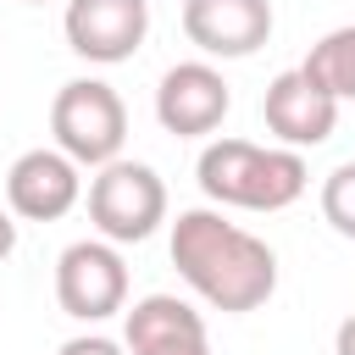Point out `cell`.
I'll return each mask as SVG.
<instances>
[{
	"label": "cell",
	"instance_id": "6da1fadb",
	"mask_svg": "<svg viewBox=\"0 0 355 355\" xmlns=\"http://www.w3.org/2000/svg\"><path fill=\"white\" fill-rule=\"evenodd\" d=\"M172 266L222 316L261 311L272 300V288H277V255H272V244L255 239L250 227L227 222L211 205L178 211V222H172Z\"/></svg>",
	"mask_w": 355,
	"mask_h": 355
},
{
	"label": "cell",
	"instance_id": "7a4b0ae2",
	"mask_svg": "<svg viewBox=\"0 0 355 355\" xmlns=\"http://www.w3.org/2000/svg\"><path fill=\"white\" fill-rule=\"evenodd\" d=\"M194 178L211 205H233V211H288L311 183L300 150L255 144V139H211L200 150Z\"/></svg>",
	"mask_w": 355,
	"mask_h": 355
},
{
	"label": "cell",
	"instance_id": "3957f363",
	"mask_svg": "<svg viewBox=\"0 0 355 355\" xmlns=\"http://www.w3.org/2000/svg\"><path fill=\"white\" fill-rule=\"evenodd\" d=\"M50 133L55 150L78 166H111L128 144V105L105 78H72L50 100Z\"/></svg>",
	"mask_w": 355,
	"mask_h": 355
},
{
	"label": "cell",
	"instance_id": "277c9868",
	"mask_svg": "<svg viewBox=\"0 0 355 355\" xmlns=\"http://www.w3.org/2000/svg\"><path fill=\"white\" fill-rule=\"evenodd\" d=\"M89 222L105 244H144L166 222V183L144 161H111L89 178Z\"/></svg>",
	"mask_w": 355,
	"mask_h": 355
},
{
	"label": "cell",
	"instance_id": "5b68a950",
	"mask_svg": "<svg viewBox=\"0 0 355 355\" xmlns=\"http://www.w3.org/2000/svg\"><path fill=\"white\" fill-rule=\"evenodd\" d=\"M55 305L72 322H105L128 311V261L105 239H78L55 261Z\"/></svg>",
	"mask_w": 355,
	"mask_h": 355
},
{
	"label": "cell",
	"instance_id": "8992f818",
	"mask_svg": "<svg viewBox=\"0 0 355 355\" xmlns=\"http://www.w3.org/2000/svg\"><path fill=\"white\" fill-rule=\"evenodd\" d=\"M61 33H67L72 55H83L94 67L133 61L150 39V0H67Z\"/></svg>",
	"mask_w": 355,
	"mask_h": 355
},
{
	"label": "cell",
	"instance_id": "52a82bcc",
	"mask_svg": "<svg viewBox=\"0 0 355 355\" xmlns=\"http://www.w3.org/2000/svg\"><path fill=\"white\" fill-rule=\"evenodd\" d=\"M227 105H233V89H227V78L211 61H178L155 83V122L166 133H178V139L216 133L222 116H227Z\"/></svg>",
	"mask_w": 355,
	"mask_h": 355
},
{
	"label": "cell",
	"instance_id": "ba28073f",
	"mask_svg": "<svg viewBox=\"0 0 355 355\" xmlns=\"http://www.w3.org/2000/svg\"><path fill=\"white\" fill-rule=\"evenodd\" d=\"M83 200V166L67 161L55 144L22 150L6 172V211L22 222H61Z\"/></svg>",
	"mask_w": 355,
	"mask_h": 355
},
{
	"label": "cell",
	"instance_id": "9c48e42d",
	"mask_svg": "<svg viewBox=\"0 0 355 355\" xmlns=\"http://www.w3.org/2000/svg\"><path fill=\"white\" fill-rule=\"evenodd\" d=\"M261 116H266V133L283 144V150H316L333 139L338 128V100L327 89H316L300 67L277 72L261 94Z\"/></svg>",
	"mask_w": 355,
	"mask_h": 355
},
{
	"label": "cell",
	"instance_id": "30bf717a",
	"mask_svg": "<svg viewBox=\"0 0 355 355\" xmlns=\"http://www.w3.org/2000/svg\"><path fill=\"white\" fill-rule=\"evenodd\" d=\"M183 33L211 61H244L272 39V0H183Z\"/></svg>",
	"mask_w": 355,
	"mask_h": 355
},
{
	"label": "cell",
	"instance_id": "8fae6325",
	"mask_svg": "<svg viewBox=\"0 0 355 355\" xmlns=\"http://www.w3.org/2000/svg\"><path fill=\"white\" fill-rule=\"evenodd\" d=\"M122 349L128 355H211V333L189 300L144 294L122 311Z\"/></svg>",
	"mask_w": 355,
	"mask_h": 355
},
{
	"label": "cell",
	"instance_id": "7c38bea8",
	"mask_svg": "<svg viewBox=\"0 0 355 355\" xmlns=\"http://www.w3.org/2000/svg\"><path fill=\"white\" fill-rule=\"evenodd\" d=\"M300 72H305L316 89H327L338 105H344V100H355V22H344V28L322 33V39L311 44V55L300 61Z\"/></svg>",
	"mask_w": 355,
	"mask_h": 355
},
{
	"label": "cell",
	"instance_id": "4fadbf2b",
	"mask_svg": "<svg viewBox=\"0 0 355 355\" xmlns=\"http://www.w3.org/2000/svg\"><path fill=\"white\" fill-rule=\"evenodd\" d=\"M322 216H327L333 233L355 239V161H344L322 178Z\"/></svg>",
	"mask_w": 355,
	"mask_h": 355
},
{
	"label": "cell",
	"instance_id": "5bb4252c",
	"mask_svg": "<svg viewBox=\"0 0 355 355\" xmlns=\"http://www.w3.org/2000/svg\"><path fill=\"white\" fill-rule=\"evenodd\" d=\"M55 355H128L116 338H105V333H78V338H67Z\"/></svg>",
	"mask_w": 355,
	"mask_h": 355
},
{
	"label": "cell",
	"instance_id": "9a60e30c",
	"mask_svg": "<svg viewBox=\"0 0 355 355\" xmlns=\"http://www.w3.org/2000/svg\"><path fill=\"white\" fill-rule=\"evenodd\" d=\"M333 355H355V311L338 322V333H333Z\"/></svg>",
	"mask_w": 355,
	"mask_h": 355
},
{
	"label": "cell",
	"instance_id": "2e32d148",
	"mask_svg": "<svg viewBox=\"0 0 355 355\" xmlns=\"http://www.w3.org/2000/svg\"><path fill=\"white\" fill-rule=\"evenodd\" d=\"M11 250H17V216H11V211H0V261H6Z\"/></svg>",
	"mask_w": 355,
	"mask_h": 355
},
{
	"label": "cell",
	"instance_id": "e0dca14e",
	"mask_svg": "<svg viewBox=\"0 0 355 355\" xmlns=\"http://www.w3.org/2000/svg\"><path fill=\"white\" fill-rule=\"evenodd\" d=\"M22 6H44V0H22Z\"/></svg>",
	"mask_w": 355,
	"mask_h": 355
}]
</instances>
